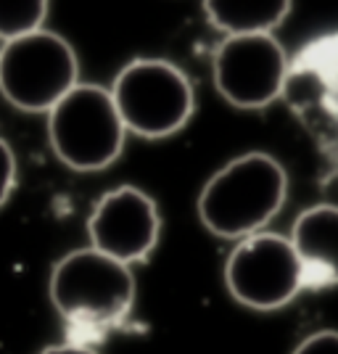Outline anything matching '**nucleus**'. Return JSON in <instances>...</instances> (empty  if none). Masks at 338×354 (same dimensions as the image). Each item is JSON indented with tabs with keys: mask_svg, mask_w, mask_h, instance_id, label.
<instances>
[{
	"mask_svg": "<svg viewBox=\"0 0 338 354\" xmlns=\"http://www.w3.org/2000/svg\"><path fill=\"white\" fill-rule=\"evenodd\" d=\"M48 294L69 328V339L93 344L127 323L138 283L133 267L85 246L64 254L53 265Z\"/></svg>",
	"mask_w": 338,
	"mask_h": 354,
	"instance_id": "nucleus-1",
	"label": "nucleus"
},
{
	"mask_svg": "<svg viewBox=\"0 0 338 354\" xmlns=\"http://www.w3.org/2000/svg\"><path fill=\"white\" fill-rule=\"evenodd\" d=\"M288 198L285 167L265 151H249L220 167L204 183L196 212L212 236L243 241L267 230Z\"/></svg>",
	"mask_w": 338,
	"mask_h": 354,
	"instance_id": "nucleus-2",
	"label": "nucleus"
},
{
	"mask_svg": "<svg viewBox=\"0 0 338 354\" xmlns=\"http://www.w3.org/2000/svg\"><path fill=\"white\" fill-rule=\"evenodd\" d=\"M122 124L111 90L79 82L48 111V143L64 167L74 172H101L124 151Z\"/></svg>",
	"mask_w": 338,
	"mask_h": 354,
	"instance_id": "nucleus-3",
	"label": "nucleus"
},
{
	"mask_svg": "<svg viewBox=\"0 0 338 354\" xmlns=\"http://www.w3.org/2000/svg\"><path fill=\"white\" fill-rule=\"evenodd\" d=\"M109 90L124 130L146 140L180 133L196 111L188 74L164 59H133L119 69Z\"/></svg>",
	"mask_w": 338,
	"mask_h": 354,
	"instance_id": "nucleus-4",
	"label": "nucleus"
},
{
	"mask_svg": "<svg viewBox=\"0 0 338 354\" xmlns=\"http://www.w3.org/2000/svg\"><path fill=\"white\" fill-rule=\"evenodd\" d=\"M77 85V53L56 32L40 30L0 45V95L19 111L48 114Z\"/></svg>",
	"mask_w": 338,
	"mask_h": 354,
	"instance_id": "nucleus-5",
	"label": "nucleus"
},
{
	"mask_svg": "<svg viewBox=\"0 0 338 354\" xmlns=\"http://www.w3.org/2000/svg\"><path fill=\"white\" fill-rule=\"evenodd\" d=\"M222 278L233 301L254 312L283 310L307 291L291 238L270 230L238 241L225 259Z\"/></svg>",
	"mask_w": 338,
	"mask_h": 354,
	"instance_id": "nucleus-6",
	"label": "nucleus"
},
{
	"mask_svg": "<svg viewBox=\"0 0 338 354\" xmlns=\"http://www.w3.org/2000/svg\"><path fill=\"white\" fill-rule=\"evenodd\" d=\"M212 77L227 104L256 111L285 95L291 61L275 35H230L212 56Z\"/></svg>",
	"mask_w": 338,
	"mask_h": 354,
	"instance_id": "nucleus-7",
	"label": "nucleus"
},
{
	"mask_svg": "<svg viewBox=\"0 0 338 354\" xmlns=\"http://www.w3.org/2000/svg\"><path fill=\"white\" fill-rule=\"evenodd\" d=\"M88 238L93 249L122 265H143L162 238L159 207L138 185L106 191L90 212Z\"/></svg>",
	"mask_w": 338,
	"mask_h": 354,
	"instance_id": "nucleus-8",
	"label": "nucleus"
},
{
	"mask_svg": "<svg viewBox=\"0 0 338 354\" xmlns=\"http://www.w3.org/2000/svg\"><path fill=\"white\" fill-rule=\"evenodd\" d=\"M299 262L304 270V286L333 288L338 286V207L336 204H314L307 207L294 220L291 227Z\"/></svg>",
	"mask_w": 338,
	"mask_h": 354,
	"instance_id": "nucleus-9",
	"label": "nucleus"
},
{
	"mask_svg": "<svg viewBox=\"0 0 338 354\" xmlns=\"http://www.w3.org/2000/svg\"><path fill=\"white\" fill-rule=\"evenodd\" d=\"M214 30L230 35H272L288 19L294 0H204Z\"/></svg>",
	"mask_w": 338,
	"mask_h": 354,
	"instance_id": "nucleus-10",
	"label": "nucleus"
},
{
	"mask_svg": "<svg viewBox=\"0 0 338 354\" xmlns=\"http://www.w3.org/2000/svg\"><path fill=\"white\" fill-rule=\"evenodd\" d=\"M50 0H0V43L45 30Z\"/></svg>",
	"mask_w": 338,
	"mask_h": 354,
	"instance_id": "nucleus-11",
	"label": "nucleus"
},
{
	"mask_svg": "<svg viewBox=\"0 0 338 354\" xmlns=\"http://www.w3.org/2000/svg\"><path fill=\"white\" fill-rule=\"evenodd\" d=\"M291 354H338V330L336 328L314 330L299 341Z\"/></svg>",
	"mask_w": 338,
	"mask_h": 354,
	"instance_id": "nucleus-12",
	"label": "nucleus"
},
{
	"mask_svg": "<svg viewBox=\"0 0 338 354\" xmlns=\"http://www.w3.org/2000/svg\"><path fill=\"white\" fill-rule=\"evenodd\" d=\"M16 188V153L8 140L0 138V207L11 198Z\"/></svg>",
	"mask_w": 338,
	"mask_h": 354,
	"instance_id": "nucleus-13",
	"label": "nucleus"
},
{
	"mask_svg": "<svg viewBox=\"0 0 338 354\" xmlns=\"http://www.w3.org/2000/svg\"><path fill=\"white\" fill-rule=\"evenodd\" d=\"M40 354H101L93 344H82V341H61V344H50V346H45Z\"/></svg>",
	"mask_w": 338,
	"mask_h": 354,
	"instance_id": "nucleus-14",
	"label": "nucleus"
}]
</instances>
